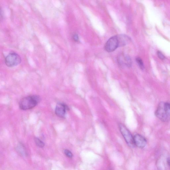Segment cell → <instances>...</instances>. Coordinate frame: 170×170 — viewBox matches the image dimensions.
<instances>
[{"mask_svg":"<svg viewBox=\"0 0 170 170\" xmlns=\"http://www.w3.org/2000/svg\"><path fill=\"white\" fill-rule=\"evenodd\" d=\"M155 115L162 122L169 121L170 120V103H160L156 111Z\"/></svg>","mask_w":170,"mask_h":170,"instance_id":"1","label":"cell"},{"mask_svg":"<svg viewBox=\"0 0 170 170\" xmlns=\"http://www.w3.org/2000/svg\"><path fill=\"white\" fill-rule=\"evenodd\" d=\"M69 110L68 107L66 104L63 103L57 104L55 110V113L56 115L61 118H64L66 115V111Z\"/></svg>","mask_w":170,"mask_h":170,"instance_id":"6","label":"cell"},{"mask_svg":"<svg viewBox=\"0 0 170 170\" xmlns=\"http://www.w3.org/2000/svg\"><path fill=\"white\" fill-rule=\"evenodd\" d=\"M73 39L75 41L77 42L78 41V39H79V38H78L77 35L75 34L73 36Z\"/></svg>","mask_w":170,"mask_h":170,"instance_id":"15","label":"cell"},{"mask_svg":"<svg viewBox=\"0 0 170 170\" xmlns=\"http://www.w3.org/2000/svg\"><path fill=\"white\" fill-rule=\"evenodd\" d=\"M137 63H138L140 68L142 70L144 68V66L142 60L140 58H137L136 59Z\"/></svg>","mask_w":170,"mask_h":170,"instance_id":"12","label":"cell"},{"mask_svg":"<svg viewBox=\"0 0 170 170\" xmlns=\"http://www.w3.org/2000/svg\"><path fill=\"white\" fill-rule=\"evenodd\" d=\"M157 55L159 58L161 59L162 60L165 59V57L161 52L158 51L157 52Z\"/></svg>","mask_w":170,"mask_h":170,"instance_id":"14","label":"cell"},{"mask_svg":"<svg viewBox=\"0 0 170 170\" xmlns=\"http://www.w3.org/2000/svg\"><path fill=\"white\" fill-rule=\"evenodd\" d=\"M118 60L119 63L121 65L125 64L129 67L131 66V59L128 55H124V57L121 56L119 58Z\"/></svg>","mask_w":170,"mask_h":170,"instance_id":"9","label":"cell"},{"mask_svg":"<svg viewBox=\"0 0 170 170\" xmlns=\"http://www.w3.org/2000/svg\"><path fill=\"white\" fill-rule=\"evenodd\" d=\"M64 153L68 157L70 158H72L73 157V153L68 150H64Z\"/></svg>","mask_w":170,"mask_h":170,"instance_id":"13","label":"cell"},{"mask_svg":"<svg viewBox=\"0 0 170 170\" xmlns=\"http://www.w3.org/2000/svg\"><path fill=\"white\" fill-rule=\"evenodd\" d=\"M119 127L121 133L128 144L131 147H134L135 146L134 143V137L129 131L122 124H119Z\"/></svg>","mask_w":170,"mask_h":170,"instance_id":"3","label":"cell"},{"mask_svg":"<svg viewBox=\"0 0 170 170\" xmlns=\"http://www.w3.org/2000/svg\"><path fill=\"white\" fill-rule=\"evenodd\" d=\"M167 163L168 164V165L169 167L170 168V158H168L167 159Z\"/></svg>","mask_w":170,"mask_h":170,"instance_id":"16","label":"cell"},{"mask_svg":"<svg viewBox=\"0 0 170 170\" xmlns=\"http://www.w3.org/2000/svg\"><path fill=\"white\" fill-rule=\"evenodd\" d=\"M34 141L38 147H40V148H42L44 147L45 146L44 143L39 138H35Z\"/></svg>","mask_w":170,"mask_h":170,"instance_id":"10","label":"cell"},{"mask_svg":"<svg viewBox=\"0 0 170 170\" xmlns=\"http://www.w3.org/2000/svg\"><path fill=\"white\" fill-rule=\"evenodd\" d=\"M21 58L19 55L15 53L9 54L5 58V63L6 66L12 67L17 66L20 63Z\"/></svg>","mask_w":170,"mask_h":170,"instance_id":"4","label":"cell"},{"mask_svg":"<svg viewBox=\"0 0 170 170\" xmlns=\"http://www.w3.org/2000/svg\"><path fill=\"white\" fill-rule=\"evenodd\" d=\"M119 46V42L117 36L110 38L105 45V49L107 52H111L115 50Z\"/></svg>","mask_w":170,"mask_h":170,"instance_id":"5","label":"cell"},{"mask_svg":"<svg viewBox=\"0 0 170 170\" xmlns=\"http://www.w3.org/2000/svg\"><path fill=\"white\" fill-rule=\"evenodd\" d=\"M117 36L119 42V47L125 46L130 40V38L125 35H121Z\"/></svg>","mask_w":170,"mask_h":170,"instance_id":"8","label":"cell"},{"mask_svg":"<svg viewBox=\"0 0 170 170\" xmlns=\"http://www.w3.org/2000/svg\"><path fill=\"white\" fill-rule=\"evenodd\" d=\"M40 98L38 96H32L25 97L20 102V109L26 110L30 109L36 106L40 102Z\"/></svg>","mask_w":170,"mask_h":170,"instance_id":"2","label":"cell"},{"mask_svg":"<svg viewBox=\"0 0 170 170\" xmlns=\"http://www.w3.org/2000/svg\"><path fill=\"white\" fill-rule=\"evenodd\" d=\"M134 143L135 146L140 148H143L146 144V140L144 137L137 134L134 137Z\"/></svg>","mask_w":170,"mask_h":170,"instance_id":"7","label":"cell"},{"mask_svg":"<svg viewBox=\"0 0 170 170\" xmlns=\"http://www.w3.org/2000/svg\"><path fill=\"white\" fill-rule=\"evenodd\" d=\"M24 146L22 145H19L18 146V151L22 155H26V152Z\"/></svg>","mask_w":170,"mask_h":170,"instance_id":"11","label":"cell"}]
</instances>
